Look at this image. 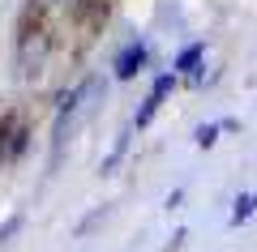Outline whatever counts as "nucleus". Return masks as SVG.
<instances>
[{"label": "nucleus", "instance_id": "obj_3", "mask_svg": "<svg viewBox=\"0 0 257 252\" xmlns=\"http://www.w3.org/2000/svg\"><path fill=\"white\" fill-rule=\"evenodd\" d=\"M142 64H146V47H142V43H128L124 52L116 56V77H120V81L138 77V73H142Z\"/></svg>", "mask_w": 257, "mask_h": 252}, {"label": "nucleus", "instance_id": "obj_8", "mask_svg": "<svg viewBox=\"0 0 257 252\" xmlns=\"http://www.w3.org/2000/svg\"><path fill=\"white\" fill-rule=\"evenodd\" d=\"M22 145H26V133H13V145H9V154H22Z\"/></svg>", "mask_w": 257, "mask_h": 252}, {"label": "nucleus", "instance_id": "obj_5", "mask_svg": "<svg viewBox=\"0 0 257 252\" xmlns=\"http://www.w3.org/2000/svg\"><path fill=\"white\" fill-rule=\"evenodd\" d=\"M253 209H257V192H253V197H240V201H236V209H231V222L240 226L248 214H253Z\"/></svg>", "mask_w": 257, "mask_h": 252}, {"label": "nucleus", "instance_id": "obj_2", "mask_svg": "<svg viewBox=\"0 0 257 252\" xmlns=\"http://www.w3.org/2000/svg\"><path fill=\"white\" fill-rule=\"evenodd\" d=\"M172 86H176V77H172V73H163V77H155V90H150V99L142 103V111H138V116H133V128H146L150 120H155L159 103L167 99V90H172Z\"/></svg>", "mask_w": 257, "mask_h": 252}, {"label": "nucleus", "instance_id": "obj_7", "mask_svg": "<svg viewBox=\"0 0 257 252\" xmlns=\"http://www.w3.org/2000/svg\"><path fill=\"white\" fill-rule=\"evenodd\" d=\"M18 226H22V218H9V222H5V226H0V243H5V239H9V235H13V231H18Z\"/></svg>", "mask_w": 257, "mask_h": 252}, {"label": "nucleus", "instance_id": "obj_6", "mask_svg": "<svg viewBox=\"0 0 257 252\" xmlns=\"http://www.w3.org/2000/svg\"><path fill=\"white\" fill-rule=\"evenodd\" d=\"M214 137H219V124H202V128H197V145H202V150H210Z\"/></svg>", "mask_w": 257, "mask_h": 252}, {"label": "nucleus", "instance_id": "obj_1", "mask_svg": "<svg viewBox=\"0 0 257 252\" xmlns=\"http://www.w3.org/2000/svg\"><path fill=\"white\" fill-rule=\"evenodd\" d=\"M43 60H47V35H35V39H22V52H18V69H22V77H39L43 73Z\"/></svg>", "mask_w": 257, "mask_h": 252}, {"label": "nucleus", "instance_id": "obj_4", "mask_svg": "<svg viewBox=\"0 0 257 252\" xmlns=\"http://www.w3.org/2000/svg\"><path fill=\"white\" fill-rule=\"evenodd\" d=\"M197 60H202V43L184 47V52H180V60H176V69H180V73H189V69H197Z\"/></svg>", "mask_w": 257, "mask_h": 252}]
</instances>
